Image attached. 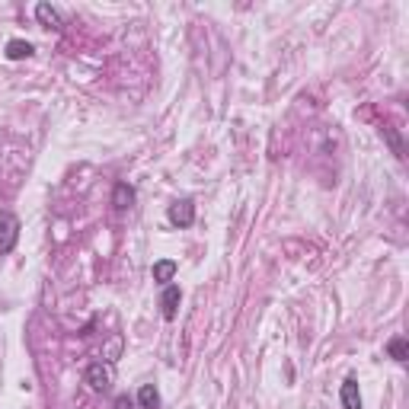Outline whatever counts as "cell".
Masks as SVG:
<instances>
[{"label": "cell", "mask_w": 409, "mask_h": 409, "mask_svg": "<svg viewBox=\"0 0 409 409\" xmlns=\"http://www.w3.org/2000/svg\"><path fill=\"white\" fill-rule=\"evenodd\" d=\"M179 300H182V291L176 285H166L163 294H160V307H163V320H176L179 313Z\"/></svg>", "instance_id": "277c9868"}, {"label": "cell", "mask_w": 409, "mask_h": 409, "mask_svg": "<svg viewBox=\"0 0 409 409\" xmlns=\"http://www.w3.org/2000/svg\"><path fill=\"white\" fill-rule=\"evenodd\" d=\"M83 377H87V383H89L93 390H99V393H106V390L112 387V368H109V364H102V361L87 364Z\"/></svg>", "instance_id": "7a4b0ae2"}, {"label": "cell", "mask_w": 409, "mask_h": 409, "mask_svg": "<svg viewBox=\"0 0 409 409\" xmlns=\"http://www.w3.org/2000/svg\"><path fill=\"white\" fill-rule=\"evenodd\" d=\"M138 406L141 409H157L160 406V393L153 383H144V387L138 390Z\"/></svg>", "instance_id": "9c48e42d"}, {"label": "cell", "mask_w": 409, "mask_h": 409, "mask_svg": "<svg viewBox=\"0 0 409 409\" xmlns=\"http://www.w3.org/2000/svg\"><path fill=\"white\" fill-rule=\"evenodd\" d=\"M173 275H176V262L173 259H160V262H153V281H160V285H170L173 281Z\"/></svg>", "instance_id": "ba28073f"}, {"label": "cell", "mask_w": 409, "mask_h": 409, "mask_svg": "<svg viewBox=\"0 0 409 409\" xmlns=\"http://www.w3.org/2000/svg\"><path fill=\"white\" fill-rule=\"evenodd\" d=\"M339 400H342V409H361V393H358V381H345L342 390H339Z\"/></svg>", "instance_id": "5b68a950"}, {"label": "cell", "mask_w": 409, "mask_h": 409, "mask_svg": "<svg viewBox=\"0 0 409 409\" xmlns=\"http://www.w3.org/2000/svg\"><path fill=\"white\" fill-rule=\"evenodd\" d=\"M383 134H387V141H390V147H393L396 157H403V144H400V138L393 134V128H383Z\"/></svg>", "instance_id": "7c38bea8"}, {"label": "cell", "mask_w": 409, "mask_h": 409, "mask_svg": "<svg viewBox=\"0 0 409 409\" xmlns=\"http://www.w3.org/2000/svg\"><path fill=\"white\" fill-rule=\"evenodd\" d=\"M16 240H19V217L4 211V214H0V256L13 253Z\"/></svg>", "instance_id": "6da1fadb"}, {"label": "cell", "mask_w": 409, "mask_h": 409, "mask_svg": "<svg viewBox=\"0 0 409 409\" xmlns=\"http://www.w3.org/2000/svg\"><path fill=\"white\" fill-rule=\"evenodd\" d=\"M112 409H131V400H128V396H115V406Z\"/></svg>", "instance_id": "4fadbf2b"}, {"label": "cell", "mask_w": 409, "mask_h": 409, "mask_svg": "<svg viewBox=\"0 0 409 409\" xmlns=\"http://www.w3.org/2000/svg\"><path fill=\"white\" fill-rule=\"evenodd\" d=\"M387 351H390V358H393V361H406V358H409L406 339H403V336H393V339L387 342Z\"/></svg>", "instance_id": "8fae6325"}, {"label": "cell", "mask_w": 409, "mask_h": 409, "mask_svg": "<svg viewBox=\"0 0 409 409\" xmlns=\"http://www.w3.org/2000/svg\"><path fill=\"white\" fill-rule=\"evenodd\" d=\"M112 204H115L119 211H128V208H131V204H134V189H131V185H128V182H119V185H115V189H112Z\"/></svg>", "instance_id": "8992f818"}, {"label": "cell", "mask_w": 409, "mask_h": 409, "mask_svg": "<svg viewBox=\"0 0 409 409\" xmlns=\"http://www.w3.org/2000/svg\"><path fill=\"white\" fill-rule=\"evenodd\" d=\"M36 16H38V23H42V26H51V29H61V13H58L55 10V6H51V4H38L36 6Z\"/></svg>", "instance_id": "52a82bcc"}, {"label": "cell", "mask_w": 409, "mask_h": 409, "mask_svg": "<svg viewBox=\"0 0 409 409\" xmlns=\"http://www.w3.org/2000/svg\"><path fill=\"white\" fill-rule=\"evenodd\" d=\"M166 217H170V224H176V227H189V224L195 221V204H192V198L173 202L170 211H166Z\"/></svg>", "instance_id": "3957f363"}, {"label": "cell", "mask_w": 409, "mask_h": 409, "mask_svg": "<svg viewBox=\"0 0 409 409\" xmlns=\"http://www.w3.org/2000/svg\"><path fill=\"white\" fill-rule=\"evenodd\" d=\"M32 45L29 42H23V38H13L10 45H6V58H10V61H19V58H29L32 55Z\"/></svg>", "instance_id": "30bf717a"}]
</instances>
